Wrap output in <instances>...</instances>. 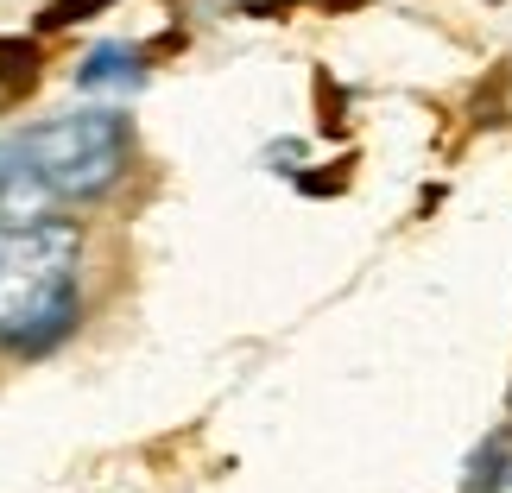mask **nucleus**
Returning <instances> with one entry per match:
<instances>
[{
    "label": "nucleus",
    "instance_id": "nucleus-1",
    "mask_svg": "<svg viewBox=\"0 0 512 493\" xmlns=\"http://www.w3.org/2000/svg\"><path fill=\"white\" fill-rule=\"evenodd\" d=\"M127 171V121L114 108H83L57 121L0 133V215L38 222L64 203H95Z\"/></svg>",
    "mask_w": 512,
    "mask_h": 493
},
{
    "label": "nucleus",
    "instance_id": "nucleus-2",
    "mask_svg": "<svg viewBox=\"0 0 512 493\" xmlns=\"http://www.w3.org/2000/svg\"><path fill=\"white\" fill-rule=\"evenodd\" d=\"M83 317V234L76 222L0 215V348L45 354Z\"/></svg>",
    "mask_w": 512,
    "mask_h": 493
},
{
    "label": "nucleus",
    "instance_id": "nucleus-3",
    "mask_svg": "<svg viewBox=\"0 0 512 493\" xmlns=\"http://www.w3.org/2000/svg\"><path fill=\"white\" fill-rule=\"evenodd\" d=\"M140 51L133 45H95L83 64H76V89H140Z\"/></svg>",
    "mask_w": 512,
    "mask_h": 493
},
{
    "label": "nucleus",
    "instance_id": "nucleus-4",
    "mask_svg": "<svg viewBox=\"0 0 512 493\" xmlns=\"http://www.w3.org/2000/svg\"><path fill=\"white\" fill-rule=\"evenodd\" d=\"M102 7H114V0H57V7H45V19H38V26L57 32V26H76V19L102 13Z\"/></svg>",
    "mask_w": 512,
    "mask_h": 493
}]
</instances>
